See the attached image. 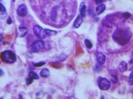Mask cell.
Here are the masks:
<instances>
[{"instance_id": "obj_13", "label": "cell", "mask_w": 133, "mask_h": 99, "mask_svg": "<svg viewBox=\"0 0 133 99\" xmlns=\"http://www.w3.org/2000/svg\"><path fill=\"white\" fill-rule=\"evenodd\" d=\"M119 70L121 72L126 71L127 70V64L124 61H122L119 65Z\"/></svg>"}, {"instance_id": "obj_17", "label": "cell", "mask_w": 133, "mask_h": 99, "mask_svg": "<svg viewBox=\"0 0 133 99\" xmlns=\"http://www.w3.org/2000/svg\"><path fill=\"white\" fill-rule=\"evenodd\" d=\"M129 84L130 85H133V71L131 72L130 74L129 78Z\"/></svg>"}, {"instance_id": "obj_4", "label": "cell", "mask_w": 133, "mask_h": 99, "mask_svg": "<svg viewBox=\"0 0 133 99\" xmlns=\"http://www.w3.org/2000/svg\"><path fill=\"white\" fill-rule=\"evenodd\" d=\"M99 86L101 90H107L110 87V82L104 78H100L99 79Z\"/></svg>"}, {"instance_id": "obj_6", "label": "cell", "mask_w": 133, "mask_h": 99, "mask_svg": "<svg viewBox=\"0 0 133 99\" xmlns=\"http://www.w3.org/2000/svg\"><path fill=\"white\" fill-rule=\"evenodd\" d=\"M17 14L20 17H25L27 14V7L23 4L20 5L17 10Z\"/></svg>"}, {"instance_id": "obj_3", "label": "cell", "mask_w": 133, "mask_h": 99, "mask_svg": "<svg viewBox=\"0 0 133 99\" xmlns=\"http://www.w3.org/2000/svg\"><path fill=\"white\" fill-rule=\"evenodd\" d=\"M33 32L36 37L40 39H44L47 36L45 29H43L39 26H35L33 28Z\"/></svg>"}, {"instance_id": "obj_12", "label": "cell", "mask_w": 133, "mask_h": 99, "mask_svg": "<svg viewBox=\"0 0 133 99\" xmlns=\"http://www.w3.org/2000/svg\"><path fill=\"white\" fill-rule=\"evenodd\" d=\"M50 70H48V69L45 68L42 69V71L40 73V75L41 77H43V78H47L50 76Z\"/></svg>"}, {"instance_id": "obj_11", "label": "cell", "mask_w": 133, "mask_h": 99, "mask_svg": "<svg viewBox=\"0 0 133 99\" xmlns=\"http://www.w3.org/2000/svg\"><path fill=\"white\" fill-rule=\"evenodd\" d=\"M86 6H85V3L82 2L80 4V10H80V15L83 17H84L85 15V14H86Z\"/></svg>"}, {"instance_id": "obj_15", "label": "cell", "mask_w": 133, "mask_h": 99, "mask_svg": "<svg viewBox=\"0 0 133 99\" xmlns=\"http://www.w3.org/2000/svg\"><path fill=\"white\" fill-rule=\"evenodd\" d=\"M46 33L47 36H53L55 35L56 34V31L51 30V29H45Z\"/></svg>"}, {"instance_id": "obj_22", "label": "cell", "mask_w": 133, "mask_h": 99, "mask_svg": "<svg viewBox=\"0 0 133 99\" xmlns=\"http://www.w3.org/2000/svg\"><path fill=\"white\" fill-rule=\"evenodd\" d=\"M123 16H124L125 18L127 19L131 17V14L129 13V12H126V13H124V14H123Z\"/></svg>"}, {"instance_id": "obj_18", "label": "cell", "mask_w": 133, "mask_h": 99, "mask_svg": "<svg viewBox=\"0 0 133 99\" xmlns=\"http://www.w3.org/2000/svg\"><path fill=\"white\" fill-rule=\"evenodd\" d=\"M45 64L46 63L44 62H39L36 63L35 64H34V66L36 67H40V66H43L44 65H45Z\"/></svg>"}, {"instance_id": "obj_8", "label": "cell", "mask_w": 133, "mask_h": 99, "mask_svg": "<svg viewBox=\"0 0 133 99\" xmlns=\"http://www.w3.org/2000/svg\"><path fill=\"white\" fill-rule=\"evenodd\" d=\"M28 29L25 27H20L18 29V35L20 37H24L28 33Z\"/></svg>"}, {"instance_id": "obj_25", "label": "cell", "mask_w": 133, "mask_h": 99, "mask_svg": "<svg viewBox=\"0 0 133 99\" xmlns=\"http://www.w3.org/2000/svg\"><path fill=\"white\" fill-rule=\"evenodd\" d=\"M94 1L96 4H101V3H102L103 2H104L105 0H94Z\"/></svg>"}, {"instance_id": "obj_1", "label": "cell", "mask_w": 133, "mask_h": 99, "mask_svg": "<svg viewBox=\"0 0 133 99\" xmlns=\"http://www.w3.org/2000/svg\"><path fill=\"white\" fill-rule=\"evenodd\" d=\"M1 57L3 62L7 64H13L16 61V56L13 52L9 51H5L1 54Z\"/></svg>"}, {"instance_id": "obj_21", "label": "cell", "mask_w": 133, "mask_h": 99, "mask_svg": "<svg viewBox=\"0 0 133 99\" xmlns=\"http://www.w3.org/2000/svg\"><path fill=\"white\" fill-rule=\"evenodd\" d=\"M0 12H6V9L4 7V6L2 4L0 3Z\"/></svg>"}, {"instance_id": "obj_7", "label": "cell", "mask_w": 133, "mask_h": 99, "mask_svg": "<svg viewBox=\"0 0 133 99\" xmlns=\"http://www.w3.org/2000/svg\"><path fill=\"white\" fill-rule=\"evenodd\" d=\"M96 59L100 65H103L105 62L106 57L102 53L97 52L96 53Z\"/></svg>"}, {"instance_id": "obj_2", "label": "cell", "mask_w": 133, "mask_h": 99, "mask_svg": "<svg viewBox=\"0 0 133 99\" xmlns=\"http://www.w3.org/2000/svg\"><path fill=\"white\" fill-rule=\"evenodd\" d=\"M123 34L124 32L123 31H117L115 34L113 35V38L115 40V41L118 42L119 44H126L129 41L131 36H123Z\"/></svg>"}, {"instance_id": "obj_29", "label": "cell", "mask_w": 133, "mask_h": 99, "mask_svg": "<svg viewBox=\"0 0 133 99\" xmlns=\"http://www.w3.org/2000/svg\"><path fill=\"white\" fill-rule=\"evenodd\" d=\"M108 1H111V0H108Z\"/></svg>"}, {"instance_id": "obj_5", "label": "cell", "mask_w": 133, "mask_h": 99, "mask_svg": "<svg viewBox=\"0 0 133 99\" xmlns=\"http://www.w3.org/2000/svg\"><path fill=\"white\" fill-rule=\"evenodd\" d=\"M44 47V42L42 40H36L31 45V50L33 52H38Z\"/></svg>"}, {"instance_id": "obj_9", "label": "cell", "mask_w": 133, "mask_h": 99, "mask_svg": "<svg viewBox=\"0 0 133 99\" xmlns=\"http://www.w3.org/2000/svg\"><path fill=\"white\" fill-rule=\"evenodd\" d=\"M83 17H82L81 15H79V16L77 17V18L76 19L75 22H74V23H73L74 27L76 28H77L81 26V23H83Z\"/></svg>"}, {"instance_id": "obj_23", "label": "cell", "mask_w": 133, "mask_h": 99, "mask_svg": "<svg viewBox=\"0 0 133 99\" xmlns=\"http://www.w3.org/2000/svg\"><path fill=\"white\" fill-rule=\"evenodd\" d=\"M129 66L130 69L133 70V58L132 59H131L130 61H129Z\"/></svg>"}, {"instance_id": "obj_10", "label": "cell", "mask_w": 133, "mask_h": 99, "mask_svg": "<svg viewBox=\"0 0 133 99\" xmlns=\"http://www.w3.org/2000/svg\"><path fill=\"white\" fill-rule=\"evenodd\" d=\"M105 9L106 6L105 5L101 4V5H100L99 6H98L97 7H96V13H97V15H100L101 13H102V12L105 10Z\"/></svg>"}, {"instance_id": "obj_16", "label": "cell", "mask_w": 133, "mask_h": 99, "mask_svg": "<svg viewBox=\"0 0 133 99\" xmlns=\"http://www.w3.org/2000/svg\"><path fill=\"white\" fill-rule=\"evenodd\" d=\"M85 45H86V47L88 48V49H91L92 48V44L91 42V41H89L88 39H86L85 40Z\"/></svg>"}, {"instance_id": "obj_24", "label": "cell", "mask_w": 133, "mask_h": 99, "mask_svg": "<svg viewBox=\"0 0 133 99\" xmlns=\"http://www.w3.org/2000/svg\"><path fill=\"white\" fill-rule=\"evenodd\" d=\"M13 22V21H12V18H11V17H9L8 19H7V24H12Z\"/></svg>"}, {"instance_id": "obj_26", "label": "cell", "mask_w": 133, "mask_h": 99, "mask_svg": "<svg viewBox=\"0 0 133 99\" xmlns=\"http://www.w3.org/2000/svg\"><path fill=\"white\" fill-rule=\"evenodd\" d=\"M4 75V71H3L1 70V69H0V76H2Z\"/></svg>"}, {"instance_id": "obj_19", "label": "cell", "mask_w": 133, "mask_h": 99, "mask_svg": "<svg viewBox=\"0 0 133 99\" xmlns=\"http://www.w3.org/2000/svg\"><path fill=\"white\" fill-rule=\"evenodd\" d=\"M111 81H112V82L114 83H117V81H118V79H117V76H115V75H113V76H112V78H111Z\"/></svg>"}, {"instance_id": "obj_20", "label": "cell", "mask_w": 133, "mask_h": 99, "mask_svg": "<svg viewBox=\"0 0 133 99\" xmlns=\"http://www.w3.org/2000/svg\"><path fill=\"white\" fill-rule=\"evenodd\" d=\"M33 79H32L30 78H29V77H28V78L26 79V83L27 85L31 84V83H33Z\"/></svg>"}, {"instance_id": "obj_27", "label": "cell", "mask_w": 133, "mask_h": 99, "mask_svg": "<svg viewBox=\"0 0 133 99\" xmlns=\"http://www.w3.org/2000/svg\"><path fill=\"white\" fill-rule=\"evenodd\" d=\"M2 38V35L1 34H0V41L1 40V39Z\"/></svg>"}, {"instance_id": "obj_14", "label": "cell", "mask_w": 133, "mask_h": 99, "mask_svg": "<svg viewBox=\"0 0 133 99\" xmlns=\"http://www.w3.org/2000/svg\"><path fill=\"white\" fill-rule=\"evenodd\" d=\"M28 76L29 78H31L32 79H38L39 76L37 74L35 73L34 71H30L29 73H28Z\"/></svg>"}, {"instance_id": "obj_28", "label": "cell", "mask_w": 133, "mask_h": 99, "mask_svg": "<svg viewBox=\"0 0 133 99\" xmlns=\"http://www.w3.org/2000/svg\"><path fill=\"white\" fill-rule=\"evenodd\" d=\"M12 1H15V0H12Z\"/></svg>"}]
</instances>
